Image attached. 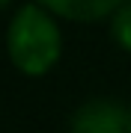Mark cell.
Instances as JSON below:
<instances>
[{
    "instance_id": "obj_6",
    "label": "cell",
    "mask_w": 131,
    "mask_h": 133,
    "mask_svg": "<svg viewBox=\"0 0 131 133\" xmlns=\"http://www.w3.org/2000/svg\"><path fill=\"white\" fill-rule=\"evenodd\" d=\"M128 118H131V107H128Z\"/></svg>"
},
{
    "instance_id": "obj_3",
    "label": "cell",
    "mask_w": 131,
    "mask_h": 133,
    "mask_svg": "<svg viewBox=\"0 0 131 133\" xmlns=\"http://www.w3.org/2000/svg\"><path fill=\"white\" fill-rule=\"evenodd\" d=\"M36 3L45 6L57 18L92 24V21H101V18H113V12L125 0H36Z\"/></svg>"
},
{
    "instance_id": "obj_1",
    "label": "cell",
    "mask_w": 131,
    "mask_h": 133,
    "mask_svg": "<svg viewBox=\"0 0 131 133\" xmlns=\"http://www.w3.org/2000/svg\"><path fill=\"white\" fill-rule=\"evenodd\" d=\"M6 53L21 74H48L63 56V33L57 18L36 0L24 3L6 27Z\"/></svg>"
},
{
    "instance_id": "obj_2",
    "label": "cell",
    "mask_w": 131,
    "mask_h": 133,
    "mask_svg": "<svg viewBox=\"0 0 131 133\" xmlns=\"http://www.w3.org/2000/svg\"><path fill=\"white\" fill-rule=\"evenodd\" d=\"M72 133H131L128 107L113 98H89L72 112Z\"/></svg>"
},
{
    "instance_id": "obj_5",
    "label": "cell",
    "mask_w": 131,
    "mask_h": 133,
    "mask_svg": "<svg viewBox=\"0 0 131 133\" xmlns=\"http://www.w3.org/2000/svg\"><path fill=\"white\" fill-rule=\"evenodd\" d=\"M6 3H9V0H0V6H6Z\"/></svg>"
},
{
    "instance_id": "obj_4",
    "label": "cell",
    "mask_w": 131,
    "mask_h": 133,
    "mask_svg": "<svg viewBox=\"0 0 131 133\" xmlns=\"http://www.w3.org/2000/svg\"><path fill=\"white\" fill-rule=\"evenodd\" d=\"M110 36H113V42H116L122 50L131 53V0H125V3L113 12V18H110Z\"/></svg>"
}]
</instances>
